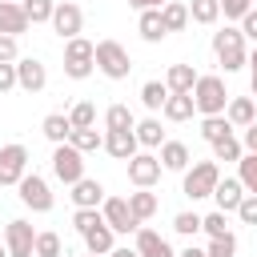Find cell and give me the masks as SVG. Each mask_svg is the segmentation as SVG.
Masks as SVG:
<instances>
[{"instance_id": "cell-57", "label": "cell", "mask_w": 257, "mask_h": 257, "mask_svg": "<svg viewBox=\"0 0 257 257\" xmlns=\"http://www.w3.org/2000/svg\"><path fill=\"white\" fill-rule=\"evenodd\" d=\"M253 4H257V0H253Z\"/></svg>"}, {"instance_id": "cell-14", "label": "cell", "mask_w": 257, "mask_h": 257, "mask_svg": "<svg viewBox=\"0 0 257 257\" xmlns=\"http://www.w3.org/2000/svg\"><path fill=\"white\" fill-rule=\"evenodd\" d=\"M104 153L116 161H133L141 153V141L133 128H104Z\"/></svg>"}, {"instance_id": "cell-32", "label": "cell", "mask_w": 257, "mask_h": 257, "mask_svg": "<svg viewBox=\"0 0 257 257\" xmlns=\"http://www.w3.org/2000/svg\"><path fill=\"white\" fill-rule=\"evenodd\" d=\"M173 233H181V237H197V233H205V217L201 213H193V209H185V213H177L173 217Z\"/></svg>"}, {"instance_id": "cell-17", "label": "cell", "mask_w": 257, "mask_h": 257, "mask_svg": "<svg viewBox=\"0 0 257 257\" xmlns=\"http://www.w3.org/2000/svg\"><path fill=\"white\" fill-rule=\"evenodd\" d=\"M197 68L193 64H169V72H165V88L173 92V96H189L193 88H197Z\"/></svg>"}, {"instance_id": "cell-30", "label": "cell", "mask_w": 257, "mask_h": 257, "mask_svg": "<svg viewBox=\"0 0 257 257\" xmlns=\"http://www.w3.org/2000/svg\"><path fill=\"white\" fill-rule=\"evenodd\" d=\"M237 128L229 124V116H201V137L209 141V145H217V141H225V137H233Z\"/></svg>"}, {"instance_id": "cell-8", "label": "cell", "mask_w": 257, "mask_h": 257, "mask_svg": "<svg viewBox=\"0 0 257 257\" xmlns=\"http://www.w3.org/2000/svg\"><path fill=\"white\" fill-rule=\"evenodd\" d=\"M4 249L8 257H36V229L28 221H8L4 225Z\"/></svg>"}, {"instance_id": "cell-46", "label": "cell", "mask_w": 257, "mask_h": 257, "mask_svg": "<svg viewBox=\"0 0 257 257\" xmlns=\"http://www.w3.org/2000/svg\"><path fill=\"white\" fill-rule=\"evenodd\" d=\"M237 28H241V32H245V40H253V44H257V4H253V8H249V12H245V20H241V24H237Z\"/></svg>"}, {"instance_id": "cell-1", "label": "cell", "mask_w": 257, "mask_h": 257, "mask_svg": "<svg viewBox=\"0 0 257 257\" xmlns=\"http://www.w3.org/2000/svg\"><path fill=\"white\" fill-rule=\"evenodd\" d=\"M213 56H217V64H221V72H225V76H229V72H241V68H249L245 32H241L237 24H225V28H217V32H213Z\"/></svg>"}, {"instance_id": "cell-36", "label": "cell", "mask_w": 257, "mask_h": 257, "mask_svg": "<svg viewBox=\"0 0 257 257\" xmlns=\"http://www.w3.org/2000/svg\"><path fill=\"white\" fill-rule=\"evenodd\" d=\"M241 157H245V145H241V137H237V133L213 145V161H217V165H221V161H241Z\"/></svg>"}, {"instance_id": "cell-7", "label": "cell", "mask_w": 257, "mask_h": 257, "mask_svg": "<svg viewBox=\"0 0 257 257\" xmlns=\"http://www.w3.org/2000/svg\"><path fill=\"white\" fill-rule=\"evenodd\" d=\"M16 197H20V205L32 209V213H48V209H52V185H48L40 173H24L20 185H16Z\"/></svg>"}, {"instance_id": "cell-44", "label": "cell", "mask_w": 257, "mask_h": 257, "mask_svg": "<svg viewBox=\"0 0 257 257\" xmlns=\"http://www.w3.org/2000/svg\"><path fill=\"white\" fill-rule=\"evenodd\" d=\"M16 60H20L16 36H4V32H0V64H16Z\"/></svg>"}, {"instance_id": "cell-19", "label": "cell", "mask_w": 257, "mask_h": 257, "mask_svg": "<svg viewBox=\"0 0 257 257\" xmlns=\"http://www.w3.org/2000/svg\"><path fill=\"white\" fill-rule=\"evenodd\" d=\"M213 201H217V209H221V213H237V209H241V201H245V185H241L237 177H221V185H217Z\"/></svg>"}, {"instance_id": "cell-16", "label": "cell", "mask_w": 257, "mask_h": 257, "mask_svg": "<svg viewBox=\"0 0 257 257\" xmlns=\"http://www.w3.org/2000/svg\"><path fill=\"white\" fill-rule=\"evenodd\" d=\"M68 197H72V205H76V209H100L108 193H104V185H100L96 177H84V181H76V185H72V193H68Z\"/></svg>"}, {"instance_id": "cell-47", "label": "cell", "mask_w": 257, "mask_h": 257, "mask_svg": "<svg viewBox=\"0 0 257 257\" xmlns=\"http://www.w3.org/2000/svg\"><path fill=\"white\" fill-rule=\"evenodd\" d=\"M16 88V64H0V96Z\"/></svg>"}, {"instance_id": "cell-33", "label": "cell", "mask_w": 257, "mask_h": 257, "mask_svg": "<svg viewBox=\"0 0 257 257\" xmlns=\"http://www.w3.org/2000/svg\"><path fill=\"white\" fill-rule=\"evenodd\" d=\"M68 145L80 149V153H96V149H104V133H96V128H72Z\"/></svg>"}, {"instance_id": "cell-26", "label": "cell", "mask_w": 257, "mask_h": 257, "mask_svg": "<svg viewBox=\"0 0 257 257\" xmlns=\"http://www.w3.org/2000/svg\"><path fill=\"white\" fill-rule=\"evenodd\" d=\"M40 133H44L52 145H64V141L72 137V120H68V112H48V116L40 120Z\"/></svg>"}, {"instance_id": "cell-38", "label": "cell", "mask_w": 257, "mask_h": 257, "mask_svg": "<svg viewBox=\"0 0 257 257\" xmlns=\"http://www.w3.org/2000/svg\"><path fill=\"white\" fill-rule=\"evenodd\" d=\"M237 181L245 185V193L257 197V153H245V157L237 161Z\"/></svg>"}, {"instance_id": "cell-42", "label": "cell", "mask_w": 257, "mask_h": 257, "mask_svg": "<svg viewBox=\"0 0 257 257\" xmlns=\"http://www.w3.org/2000/svg\"><path fill=\"white\" fill-rule=\"evenodd\" d=\"M205 257H237V237L229 233V237L209 241V245H205Z\"/></svg>"}, {"instance_id": "cell-48", "label": "cell", "mask_w": 257, "mask_h": 257, "mask_svg": "<svg viewBox=\"0 0 257 257\" xmlns=\"http://www.w3.org/2000/svg\"><path fill=\"white\" fill-rule=\"evenodd\" d=\"M241 145H245V153H257V120L249 128H241Z\"/></svg>"}, {"instance_id": "cell-12", "label": "cell", "mask_w": 257, "mask_h": 257, "mask_svg": "<svg viewBox=\"0 0 257 257\" xmlns=\"http://www.w3.org/2000/svg\"><path fill=\"white\" fill-rule=\"evenodd\" d=\"M161 173H165V169H161V157H157V153H145V149H141V153L128 161V181H133L137 189H153V185L161 181Z\"/></svg>"}, {"instance_id": "cell-37", "label": "cell", "mask_w": 257, "mask_h": 257, "mask_svg": "<svg viewBox=\"0 0 257 257\" xmlns=\"http://www.w3.org/2000/svg\"><path fill=\"white\" fill-rule=\"evenodd\" d=\"M20 8H24V16H28L32 24H52V12H56V0H24Z\"/></svg>"}, {"instance_id": "cell-13", "label": "cell", "mask_w": 257, "mask_h": 257, "mask_svg": "<svg viewBox=\"0 0 257 257\" xmlns=\"http://www.w3.org/2000/svg\"><path fill=\"white\" fill-rule=\"evenodd\" d=\"M44 84H48V68H44L36 56H20V60H16V88H24V92H44Z\"/></svg>"}, {"instance_id": "cell-10", "label": "cell", "mask_w": 257, "mask_h": 257, "mask_svg": "<svg viewBox=\"0 0 257 257\" xmlns=\"http://www.w3.org/2000/svg\"><path fill=\"white\" fill-rule=\"evenodd\" d=\"M100 217L108 221V229H112V233H137V229H141V221H137V217H133V209H128V197H104Z\"/></svg>"}, {"instance_id": "cell-29", "label": "cell", "mask_w": 257, "mask_h": 257, "mask_svg": "<svg viewBox=\"0 0 257 257\" xmlns=\"http://www.w3.org/2000/svg\"><path fill=\"white\" fill-rule=\"evenodd\" d=\"M161 20H165V28H169V32H185V28H189V4L169 0V4L161 8Z\"/></svg>"}, {"instance_id": "cell-4", "label": "cell", "mask_w": 257, "mask_h": 257, "mask_svg": "<svg viewBox=\"0 0 257 257\" xmlns=\"http://www.w3.org/2000/svg\"><path fill=\"white\" fill-rule=\"evenodd\" d=\"M92 72H96V44L84 40V36L64 40V76H72V80H88Z\"/></svg>"}, {"instance_id": "cell-23", "label": "cell", "mask_w": 257, "mask_h": 257, "mask_svg": "<svg viewBox=\"0 0 257 257\" xmlns=\"http://www.w3.org/2000/svg\"><path fill=\"white\" fill-rule=\"evenodd\" d=\"M137 32H141V40H149V44H161V40L169 36V28H165V20H161V8H149V12H141V16H137Z\"/></svg>"}, {"instance_id": "cell-56", "label": "cell", "mask_w": 257, "mask_h": 257, "mask_svg": "<svg viewBox=\"0 0 257 257\" xmlns=\"http://www.w3.org/2000/svg\"><path fill=\"white\" fill-rule=\"evenodd\" d=\"M12 4H24V0H12Z\"/></svg>"}, {"instance_id": "cell-9", "label": "cell", "mask_w": 257, "mask_h": 257, "mask_svg": "<svg viewBox=\"0 0 257 257\" xmlns=\"http://www.w3.org/2000/svg\"><path fill=\"white\" fill-rule=\"evenodd\" d=\"M24 173H28V149L20 141L0 145V185H20Z\"/></svg>"}, {"instance_id": "cell-39", "label": "cell", "mask_w": 257, "mask_h": 257, "mask_svg": "<svg viewBox=\"0 0 257 257\" xmlns=\"http://www.w3.org/2000/svg\"><path fill=\"white\" fill-rule=\"evenodd\" d=\"M36 257H64V241H60V233H52V229L36 233Z\"/></svg>"}, {"instance_id": "cell-35", "label": "cell", "mask_w": 257, "mask_h": 257, "mask_svg": "<svg viewBox=\"0 0 257 257\" xmlns=\"http://www.w3.org/2000/svg\"><path fill=\"white\" fill-rule=\"evenodd\" d=\"M104 128H137V116L128 104H108L104 108Z\"/></svg>"}, {"instance_id": "cell-51", "label": "cell", "mask_w": 257, "mask_h": 257, "mask_svg": "<svg viewBox=\"0 0 257 257\" xmlns=\"http://www.w3.org/2000/svg\"><path fill=\"white\" fill-rule=\"evenodd\" d=\"M108 257H141V253H137V249H128V245H116Z\"/></svg>"}, {"instance_id": "cell-41", "label": "cell", "mask_w": 257, "mask_h": 257, "mask_svg": "<svg viewBox=\"0 0 257 257\" xmlns=\"http://www.w3.org/2000/svg\"><path fill=\"white\" fill-rule=\"evenodd\" d=\"M100 221H104V217H100V209H76V213H72V229H76L80 237H84L88 229H96Z\"/></svg>"}, {"instance_id": "cell-54", "label": "cell", "mask_w": 257, "mask_h": 257, "mask_svg": "<svg viewBox=\"0 0 257 257\" xmlns=\"http://www.w3.org/2000/svg\"><path fill=\"white\" fill-rule=\"evenodd\" d=\"M0 257H8V249H4V241H0Z\"/></svg>"}, {"instance_id": "cell-49", "label": "cell", "mask_w": 257, "mask_h": 257, "mask_svg": "<svg viewBox=\"0 0 257 257\" xmlns=\"http://www.w3.org/2000/svg\"><path fill=\"white\" fill-rule=\"evenodd\" d=\"M169 0H128V8H137V12H149V8H165Z\"/></svg>"}, {"instance_id": "cell-5", "label": "cell", "mask_w": 257, "mask_h": 257, "mask_svg": "<svg viewBox=\"0 0 257 257\" xmlns=\"http://www.w3.org/2000/svg\"><path fill=\"white\" fill-rule=\"evenodd\" d=\"M96 72L108 80H124L133 72V56L120 40H96Z\"/></svg>"}, {"instance_id": "cell-20", "label": "cell", "mask_w": 257, "mask_h": 257, "mask_svg": "<svg viewBox=\"0 0 257 257\" xmlns=\"http://www.w3.org/2000/svg\"><path fill=\"white\" fill-rule=\"evenodd\" d=\"M28 24H32V20L24 16V8H20V4L0 0V32H4V36H16V40H20V36L28 32Z\"/></svg>"}, {"instance_id": "cell-18", "label": "cell", "mask_w": 257, "mask_h": 257, "mask_svg": "<svg viewBox=\"0 0 257 257\" xmlns=\"http://www.w3.org/2000/svg\"><path fill=\"white\" fill-rule=\"evenodd\" d=\"M157 157H161V169H165V173H185V169L193 165L185 141H165V145L157 149Z\"/></svg>"}, {"instance_id": "cell-6", "label": "cell", "mask_w": 257, "mask_h": 257, "mask_svg": "<svg viewBox=\"0 0 257 257\" xmlns=\"http://www.w3.org/2000/svg\"><path fill=\"white\" fill-rule=\"evenodd\" d=\"M48 161H52V177H56L60 185L72 189L76 181H84V153L72 149L68 141H64V145H52V157H48Z\"/></svg>"}, {"instance_id": "cell-50", "label": "cell", "mask_w": 257, "mask_h": 257, "mask_svg": "<svg viewBox=\"0 0 257 257\" xmlns=\"http://www.w3.org/2000/svg\"><path fill=\"white\" fill-rule=\"evenodd\" d=\"M177 257H205V249H201V245H193V241H189V245H185V249H181V253H177Z\"/></svg>"}, {"instance_id": "cell-24", "label": "cell", "mask_w": 257, "mask_h": 257, "mask_svg": "<svg viewBox=\"0 0 257 257\" xmlns=\"http://www.w3.org/2000/svg\"><path fill=\"white\" fill-rule=\"evenodd\" d=\"M137 141H141V149L145 153H153V149H161L169 137H165V128H161V116H145V120H137Z\"/></svg>"}, {"instance_id": "cell-40", "label": "cell", "mask_w": 257, "mask_h": 257, "mask_svg": "<svg viewBox=\"0 0 257 257\" xmlns=\"http://www.w3.org/2000/svg\"><path fill=\"white\" fill-rule=\"evenodd\" d=\"M205 233H209V241H217V237H229V233H233V229H229V213L213 209V213L205 217Z\"/></svg>"}, {"instance_id": "cell-52", "label": "cell", "mask_w": 257, "mask_h": 257, "mask_svg": "<svg viewBox=\"0 0 257 257\" xmlns=\"http://www.w3.org/2000/svg\"><path fill=\"white\" fill-rule=\"evenodd\" d=\"M249 80H257V44H253V52H249Z\"/></svg>"}, {"instance_id": "cell-15", "label": "cell", "mask_w": 257, "mask_h": 257, "mask_svg": "<svg viewBox=\"0 0 257 257\" xmlns=\"http://www.w3.org/2000/svg\"><path fill=\"white\" fill-rule=\"evenodd\" d=\"M133 249H137L141 257H177V253H173V245H169L157 229H145V225L133 233Z\"/></svg>"}, {"instance_id": "cell-11", "label": "cell", "mask_w": 257, "mask_h": 257, "mask_svg": "<svg viewBox=\"0 0 257 257\" xmlns=\"http://www.w3.org/2000/svg\"><path fill=\"white\" fill-rule=\"evenodd\" d=\"M80 28H84V12H80V4H72V0H56L52 32H56L60 40H72V36H80Z\"/></svg>"}, {"instance_id": "cell-3", "label": "cell", "mask_w": 257, "mask_h": 257, "mask_svg": "<svg viewBox=\"0 0 257 257\" xmlns=\"http://www.w3.org/2000/svg\"><path fill=\"white\" fill-rule=\"evenodd\" d=\"M193 104H197V112H201V116H225V108H229V88H225V80H221L217 72L197 76Z\"/></svg>"}, {"instance_id": "cell-31", "label": "cell", "mask_w": 257, "mask_h": 257, "mask_svg": "<svg viewBox=\"0 0 257 257\" xmlns=\"http://www.w3.org/2000/svg\"><path fill=\"white\" fill-rule=\"evenodd\" d=\"M189 20L213 28V24L221 20V4H217V0H193V4H189Z\"/></svg>"}, {"instance_id": "cell-55", "label": "cell", "mask_w": 257, "mask_h": 257, "mask_svg": "<svg viewBox=\"0 0 257 257\" xmlns=\"http://www.w3.org/2000/svg\"><path fill=\"white\" fill-rule=\"evenodd\" d=\"M84 257H96V253H84Z\"/></svg>"}, {"instance_id": "cell-21", "label": "cell", "mask_w": 257, "mask_h": 257, "mask_svg": "<svg viewBox=\"0 0 257 257\" xmlns=\"http://www.w3.org/2000/svg\"><path fill=\"white\" fill-rule=\"evenodd\" d=\"M80 241H84V253H96V257H108L116 249V233L108 229V221H100L96 229H88Z\"/></svg>"}, {"instance_id": "cell-34", "label": "cell", "mask_w": 257, "mask_h": 257, "mask_svg": "<svg viewBox=\"0 0 257 257\" xmlns=\"http://www.w3.org/2000/svg\"><path fill=\"white\" fill-rule=\"evenodd\" d=\"M68 120H72V128H96V104L92 100H76L68 108Z\"/></svg>"}, {"instance_id": "cell-22", "label": "cell", "mask_w": 257, "mask_h": 257, "mask_svg": "<svg viewBox=\"0 0 257 257\" xmlns=\"http://www.w3.org/2000/svg\"><path fill=\"white\" fill-rule=\"evenodd\" d=\"M225 116H229L233 128H249V124L257 120V100H253V96H229Z\"/></svg>"}, {"instance_id": "cell-45", "label": "cell", "mask_w": 257, "mask_h": 257, "mask_svg": "<svg viewBox=\"0 0 257 257\" xmlns=\"http://www.w3.org/2000/svg\"><path fill=\"white\" fill-rule=\"evenodd\" d=\"M237 221H241V225H257V197H253V193H245V201H241V209H237Z\"/></svg>"}, {"instance_id": "cell-2", "label": "cell", "mask_w": 257, "mask_h": 257, "mask_svg": "<svg viewBox=\"0 0 257 257\" xmlns=\"http://www.w3.org/2000/svg\"><path fill=\"white\" fill-rule=\"evenodd\" d=\"M217 185H221V165H217V161H193V165L181 173V193H185L189 201L213 197Z\"/></svg>"}, {"instance_id": "cell-53", "label": "cell", "mask_w": 257, "mask_h": 257, "mask_svg": "<svg viewBox=\"0 0 257 257\" xmlns=\"http://www.w3.org/2000/svg\"><path fill=\"white\" fill-rule=\"evenodd\" d=\"M249 92H253V100H257V80H249Z\"/></svg>"}, {"instance_id": "cell-27", "label": "cell", "mask_w": 257, "mask_h": 257, "mask_svg": "<svg viewBox=\"0 0 257 257\" xmlns=\"http://www.w3.org/2000/svg\"><path fill=\"white\" fill-rule=\"evenodd\" d=\"M128 209H133V217L145 225V221H153V217H157L161 201H157V193H149V189H137V193H128Z\"/></svg>"}, {"instance_id": "cell-25", "label": "cell", "mask_w": 257, "mask_h": 257, "mask_svg": "<svg viewBox=\"0 0 257 257\" xmlns=\"http://www.w3.org/2000/svg\"><path fill=\"white\" fill-rule=\"evenodd\" d=\"M193 112H197V104H193V92H189V96H173V92H169V100H165V108H161V116H165V120H173V124H185V120H193Z\"/></svg>"}, {"instance_id": "cell-43", "label": "cell", "mask_w": 257, "mask_h": 257, "mask_svg": "<svg viewBox=\"0 0 257 257\" xmlns=\"http://www.w3.org/2000/svg\"><path fill=\"white\" fill-rule=\"evenodd\" d=\"M217 4H221V16H225V20H237V24H241L245 12L253 8V0H217Z\"/></svg>"}, {"instance_id": "cell-28", "label": "cell", "mask_w": 257, "mask_h": 257, "mask_svg": "<svg viewBox=\"0 0 257 257\" xmlns=\"http://www.w3.org/2000/svg\"><path fill=\"white\" fill-rule=\"evenodd\" d=\"M165 100H169V88H165V80H145V84H141V104H145L153 116L165 108Z\"/></svg>"}]
</instances>
